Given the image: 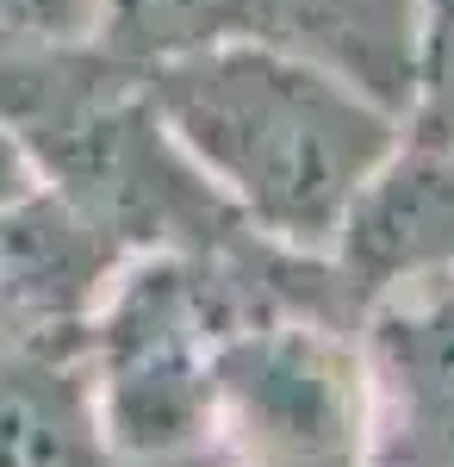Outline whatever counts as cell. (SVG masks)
<instances>
[{
	"instance_id": "6",
	"label": "cell",
	"mask_w": 454,
	"mask_h": 467,
	"mask_svg": "<svg viewBox=\"0 0 454 467\" xmlns=\"http://www.w3.org/2000/svg\"><path fill=\"white\" fill-rule=\"evenodd\" d=\"M386 356L405 374L398 387L411 399L418 424L454 436V299H442L423 318H392L386 324Z\"/></svg>"
},
{
	"instance_id": "1",
	"label": "cell",
	"mask_w": 454,
	"mask_h": 467,
	"mask_svg": "<svg viewBox=\"0 0 454 467\" xmlns=\"http://www.w3.org/2000/svg\"><path fill=\"white\" fill-rule=\"evenodd\" d=\"M181 156L243 224L317 250L398 150V119L349 75L274 44H206L138 69Z\"/></svg>"
},
{
	"instance_id": "2",
	"label": "cell",
	"mask_w": 454,
	"mask_h": 467,
	"mask_svg": "<svg viewBox=\"0 0 454 467\" xmlns=\"http://www.w3.org/2000/svg\"><path fill=\"white\" fill-rule=\"evenodd\" d=\"M206 44H274L392 112L418 94V0H94V50L150 69Z\"/></svg>"
},
{
	"instance_id": "5",
	"label": "cell",
	"mask_w": 454,
	"mask_h": 467,
	"mask_svg": "<svg viewBox=\"0 0 454 467\" xmlns=\"http://www.w3.org/2000/svg\"><path fill=\"white\" fill-rule=\"evenodd\" d=\"M343 244H349V275L361 268L367 287L405 268L454 262V144L411 138L405 150H392V162L355 200Z\"/></svg>"
},
{
	"instance_id": "4",
	"label": "cell",
	"mask_w": 454,
	"mask_h": 467,
	"mask_svg": "<svg viewBox=\"0 0 454 467\" xmlns=\"http://www.w3.org/2000/svg\"><path fill=\"white\" fill-rule=\"evenodd\" d=\"M212 393L231 399L249 462L262 467H355L349 361L305 330L243 337L212 361Z\"/></svg>"
},
{
	"instance_id": "9",
	"label": "cell",
	"mask_w": 454,
	"mask_h": 467,
	"mask_svg": "<svg viewBox=\"0 0 454 467\" xmlns=\"http://www.w3.org/2000/svg\"><path fill=\"white\" fill-rule=\"evenodd\" d=\"M454 50V0H418V81Z\"/></svg>"
},
{
	"instance_id": "8",
	"label": "cell",
	"mask_w": 454,
	"mask_h": 467,
	"mask_svg": "<svg viewBox=\"0 0 454 467\" xmlns=\"http://www.w3.org/2000/svg\"><path fill=\"white\" fill-rule=\"evenodd\" d=\"M411 125H418V131H411L418 144H454V50L418 81V94H411Z\"/></svg>"
},
{
	"instance_id": "7",
	"label": "cell",
	"mask_w": 454,
	"mask_h": 467,
	"mask_svg": "<svg viewBox=\"0 0 454 467\" xmlns=\"http://www.w3.org/2000/svg\"><path fill=\"white\" fill-rule=\"evenodd\" d=\"M94 44V0H0V63Z\"/></svg>"
},
{
	"instance_id": "3",
	"label": "cell",
	"mask_w": 454,
	"mask_h": 467,
	"mask_svg": "<svg viewBox=\"0 0 454 467\" xmlns=\"http://www.w3.org/2000/svg\"><path fill=\"white\" fill-rule=\"evenodd\" d=\"M206 299L181 255H156L125 275L94 318L100 356V424L106 455L119 462H175L206 436L212 368L200 356Z\"/></svg>"
}]
</instances>
